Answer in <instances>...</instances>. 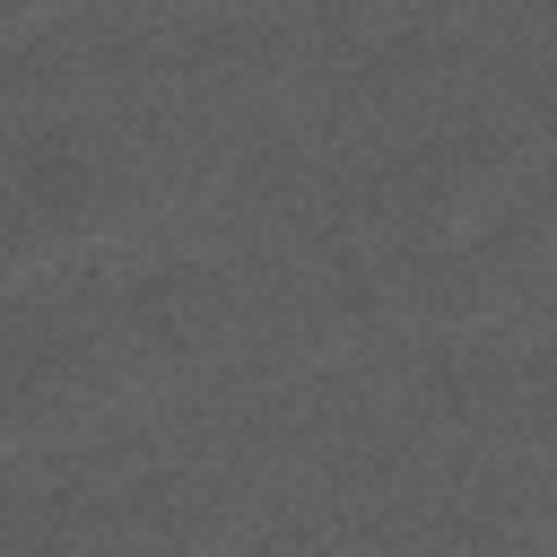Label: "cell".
Wrapping results in <instances>:
<instances>
[{"label":"cell","mask_w":557,"mask_h":557,"mask_svg":"<svg viewBox=\"0 0 557 557\" xmlns=\"http://www.w3.org/2000/svg\"><path fill=\"white\" fill-rule=\"evenodd\" d=\"M226 540V496L200 470H148L87 505V548L104 557H209Z\"/></svg>","instance_id":"5"},{"label":"cell","mask_w":557,"mask_h":557,"mask_svg":"<svg viewBox=\"0 0 557 557\" xmlns=\"http://www.w3.org/2000/svg\"><path fill=\"white\" fill-rule=\"evenodd\" d=\"M131 209H139V157L104 122L52 104L9 131V252H17V270L113 235Z\"/></svg>","instance_id":"1"},{"label":"cell","mask_w":557,"mask_h":557,"mask_svg":"<svg viewBox=\"0 0 557 557\" xmlns=\"http://www.w3.org/2000/svg\"><path fill=\"white\" fill-rule=\"evenodd\" d=\"M513 139L496 122H435V131H409L392 139L374 165H366V218L392 235V244H435V235H461L479 226L487 209L513 200Z\"/></svg>","instance_id":"2"},{"label":"cell","mask_w":557,"mask_h":557,"mask_svg":"<svg viewBox=\"0 0 557 557\" xmlns=\"http://www.w3.org/2000/svg\"><path fill=\"white\" fill-rule=\"evenodd\" d=\"M122 348L113 305H44L35 287H17L9 305V357H0V392H9V426L17 444H35L44 426H70V409H87L104 392V366Z\"/></svg>","instance_id":"3"},{"label":"cell","mask_w":557,"mask_h":557,"mask_svg":"<svg viewBox=\"0 0 557 557\" xmlns=\"http://www.w3.org/2000/svg\"><path fill=\"white\" fill-rule=\"evenodd\" d=\"M113 322L139 374H200L235 339V278L200 252H165L113 287Z\"/></svg>","instance_id":"4"},{"label":"cell","mask_w":557,"mask_h":557,"mask_svg":"<svg viewBox=\"0 0 557 557\" xmlns=\"http://www.w3.org/2000/svg\"><path fill=\"white\" fill-rule=\"evenodd\" d=\"M44 17H70V0H9V35H35Z\"/></svg>","instance_id":"6"}]
</instances>
